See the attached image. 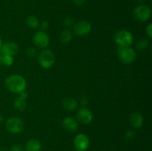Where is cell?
Wrapping results in <instances>:
<instances>
[{"label":"cell","instance_id":"d4e9b609","mask_svg":"<svg viewBox=\"0 0 152 151\" xmlns=\"http://www.w3.org/2000/svg\"><path fill=\"white\" fill-rule=\"evenodd\" d=\"M40 27H41V29L42 31H45V32L49 28V23L47 22V21H44L41 23L40 25Z\"/></svg>","mask_w":152,"mask_h":151},{"label":"cell","instance_id":"603a6c76","mask_svg":"<svg viewBox=\"0 0 152 151\" xmlns=\"http://www.w3.org/2000/svg\"><path fill=\"white\" fill-rule=\"evenodd\" d=\"M63 24L65 27H71L74 24V21L71 17H66L64 19Z\"/></svg>","mask_w":152,"mask_h":151},{"label":"cell","instance_id":"5bb4252c","mask_svg":"<svg viewBox=\"0 0 152 151\" xmlns=\"http://www.w3.org/2000/svg\"><path fill=\"white\" fill-rule=\"evenodd\" d=\"M62 105L64 109L69 111H73L77 108V102L71 97H66L62 101Z\"/></svg>","mask_w":152,"mask_h":151},{"label":"cell","instance_id":"7402d4cb","mask_svg":"<svg viewBox=\"0 0 152 151\" xmlns=\"http://www.w3.org/2000/svg\"><path fill=\"white\" fill-rule=\"evenodd\" d=\"M135 135H136V133L134 130H129L125 134V138L127 140H132V139H133L134 138Z\"/></svg>","mask_w":152,"mask_h":151},{"label":"cell","instance_id":"7a4b0ae2","mask_svg":"<svg viewBox=\"0 0 152 151\" xmlns=\"http://www.w3.org/2000/svg\"><path fill=\"white\" fill-rule=\"evenodd\" d=\"M133 41V35L127 30H120L114 34V41L119 47H129Z\"/></svg>","mask_w":152,"mask_h":151},{"label":"cell","instance_id":"9a60e30c","mask_svg":"<svg viewBox=\"0 0 152 151\" xmlns=\"http://www.w3.org/2000/svg\"><path fill=\"white\" fill-rule=\"evenodd\" d=\"M41 142L36 139H31L25 145L26 151H39L41 150Z\"/></svg>","mask_w":152,"mask_h":151},{"label":"cell","instance_id":"ffe728a7","mask_svg":"<svg viewBox=\"0 0 152 151\" xmlns=\"http://www.w3.org/2000/svg\"><path fill=\"white\" fill-rule=\"evenodd\" d=\"M148 45H149V41L145 38L140 39L137 44V47L138 50H145L148 47Z\"/></svg>","mask_w":152,"mask_h":151},{"label":"cell","instance_id":"277c9868","mask_svg":"<svg viewBox=\"0 0 152 151\" xmlns=\"http://www.w3.org/2000/svg\"><path fill=\"white\" fill-rule=\"evenodd\" d=\"M38 61L39 65L45 69H48L51 68L55 63V55L51 50H43L39 56Z\"/></svg>","mask_w":152,"mask_h":151},{"label":"cell","instance_id":"d6a6232c","mask_svg":"<svg viewBox=\"0 0 152 151\" xmlns=\"http://www.w3.org/2000/svg\"><path fill=\"white\" fill-rule=\"evenodd\" d=\"M137 1H143V0H137Z\"/></svg>","mask_w":152,"mask_h":151},{"label":"cell","instance_id":"f1b7e54d","mask_svg":"<svg viewBox=\"0 0 152 151\" xmlns=\"http://www.w3.org/2000/svg\"><path fill=\"white\" fill-rule=\"evenodd\" d=\"M81 103H82V105H83V106H84V105H86V104L88 103V99L86 97H83V99H81Z\"/></svg>","mask_w":152,"mask_h":151},{"label":"cell","instance_id":"44dd1931","mask_svg":"<svg viewBox=\"0 0 152 151\" xmlns=\"http://www.w3.org/2000/svg\"><path fill=\"white\" fill-rule=\"evenodd\" d=\"M25 53H26V56L28 57L34 58L37 55V50L35 48H34V47H29V48L26 50Z\"/></svg>","mask_w":152,"mask_h":151},{"label":"cell","instance_id":"1f68e13d","mask_svg":"<svg viewBox=\"0 0 152 151\" xmlns=\"http://www.w3.org/2000/svg\"><path fill=\"white\" fill-rule=\"evenodd\" d=\"M1 45H2V41H1V37H0V50H1Z\"/></svg>","mask_w":152,"mask_h":151},{"label":"cell","instance_id":"ac0fdd59","mask_svg":"<svg viewBox=\"0 0 152 151\" xmlns=\"http://www.w3.org/2000/svg\"><path fill=\"white\" fill-rule=\"evenodd\" d=\"M26 24L29 28L34 29V28H37L39 25V21L38 18L36 17L35 16L31 15V16L27 17Z\"/></svg>","mask_w":152,"mask_h":151},{"label":"cell","instance_id":"8992f818","mask_svg":"<svg viewBox=\"0 0 152 151\" xmlns=\"http://www.w3.org/2000/svg\"><path fill=\"white\" fill-rule=\"evenodd\" d=\"M5 126L7 130L12 133H19L23 131L25 124L22 119L16 117H12L6 121Z\"/></svg>","mask_w":152,"mask_h":151},{"label":"cell","instance_id":"f546056e","mask_svg":"<svg viewBox=\"0 0 152 151\" xmlns=\"http://www.w3.org/2000/svg\"><path fill=\"white\" fill-rule=\"evenodd\" d=\"M3 53L0 51V65H2V59H3Z\"/></svg>","mask_w":152,"mask_h":151},{"label":"cell","instance_id":"4dcf8cb0","mask_svg":"<svg viewBox=\"0 0 152 151\" xmlns=\"http://www.w3.org/2000/svg\"><path fill=\"white\" fill-rule=\"evenodd\" d=\"M3 121H4V117H3L2 115L0 114V124H1V123H2Z\"/></svg>","mask_w":152,"mask_h":151},{"label":"cell","instance_id":"8fae6325","mask_svg":"<svg viewBox=\"0 0 152 151\" xmlns=\"http://www.w3.org/2000/svg\"><path fill=\"white\" fill-rule=\"evenodd\" d=\"M0 51L4 55H10L13 56L19 51V47L17 44L13 41H7L2 44Z\"/></svg>","mask_w":152,"mask_h":151},{"label":"cell","instance_id":"3957f363","mask_svg":"<svg viewBox=\"0 0 152 151\" xmlns=\"http://www.w3.org/2000/svg\"><path fill=\"white\" fill-rule=\"evenodd\" d=\"M117 53L120 62L125 65L132 64L137 59V53L130 47H119Z\"/></svg>","mask_w":152,"mask_h":151},{"label":"cell","instance_id":"4316f807","mask_svg":"<svg viewBox=\"0 0 152 151\" xmlns=\"http://www.w3.org/2000/svg\"><path fill=\"white\" fill-rule=\"evenodd\" d=\"M19 97H21V98H22V99H26L27 98H28V93H27L26 91H25V90H24V91H22V92H21L20 93H19Z\"/></svg>","mask_w":152,"mask_h":151},{"label":"cell","instance_id":"7c38bea8","mask_svg":"<svg viewBox=\"0 0 152 151\" xmlns=\"http://www.w3.org/2000/svg\"><path fill=\"white\" fill-rule=\"evenodd\" d=\"M143 116L139 112H134L129 116V123L133 128H140L143 124Z\"/></svg>","mask_w":152,"mask_h":151},{"label":"cell","instance_id":"e0dca14e","mask_svg":"<svg viewBox=\"0 0 152 151\" xmlns=\"http://www.w3.org/2000/svg\"><path fill=\"white\" fill-rule=\"evenodd\" d=\"M59 38H60L61 42L63 44H67L72 39V33L69 30H64L61 32Z\"/></svg>","mask_w":152,"mask_h":151},{"label":"cell","instance_id":"30bf717a","mask_svg":"<svg viewBox=\"0 0 152 151\" xmlns=\"http://www.w3.org/2000/svg\"><path fill=\"white\" fill-rule=\"evenodd\" d=\"M77 118L81 124H88L93 120V114L90 110L83 107L79 110L77 112Z\"/></svg>","mask_w":152,"mask_h":151},{"label":"cell","instance_id":"cb8c5ba5","mask_svg":"<svg viewBox=\"0 0 152 151\" xmlns=\"http://www.w3.org/2000/svg\"><path fill=\"white\" fill-rule=\"evenodd\" d=\"M145 32H146L147 36H148L150 38H152V24L151 23L149 24V25L146 27Z\"/></svg>","mask_w":152,"mask_h":151},{"label":"cell","instance_id":"2e32d148","mask_svg":"<svg viewBox=\"0 0 152 151\" xmlns=\"http://www.w3.org/2000/svg\"><path fill=\"white\" fill-rule=\"evenodd\" d=\"M13 106L18 111H23L27 107V102L25 99L18 96L13 102Z\"/></svg>","mask_w":152,"mask_h":151},{"label":"cell","instance_id":"6da1fadb","mask_svg":"<svg viewBox=\"0 0 152 151\" xmlns=\"http://www.w3.org/2000/svg\"><path fill=\"white\" fill-rule=\"evenodd\" d=\"M6 88L14 93H20L25 90L27 82L25 78L20 75H11L7 77L4 81Z\"/></svg>","mask_w":152,"mask_h":151},{"label":"cell","instance_id":"ba28073f","mask_svg":"<svg viewBox=\"0 0 152 151\" xmlns=\"http://www.w3.org/2000/svg\"><path fill=\"white\" fill-rule=\"evenodd\" d=\"M91 24L87 21H80L74 26V33L78 36H85L91 30Z\"/></svg>","mask_w":152,"mask_h":151},{"label":"cell","instance_id":"d6986e66","mask_svg":"<svg viewBox=\"0 0 152 151\" xmlns=\"http://www.w3.org/2000/svg\"><path fill=\"white\" fill-rule=\"evenodd\" d=\"M14 62V59L12 56L10 55H3V59H2V65H4V66L10 67L13 64Z\"/></svg>","mask_w":152,"mask_h":151},{"label":"cell","instance_id":"83f0119b","mask_svg":"<svg viewBox=\"0 0 152 151\" xmlns=\"http://www.w3.org/2000/svg\"><path fill=\"white\" fill-rule=\"evenodd\" d=\"M74 2V4H77V5L80 6V5H83L85 2L86 1V0H73Z\"/></svg>","mask_w":152,"mask_h":151},{"label":"cell","instance_id":"484cf974","mask_svg":"<svg viewBox=\"0 0 152 151\" xmlns=\"http://www.w3.org/2000/svg\"><path fill=\"white\" fill-rule=\"evenodd\" d=\"M10 151H23L22 146L19 144H15L10 149Z\"/></svg>","mask_w":152,"mask_h":151},{"label":"cell","instance_id":"4fadbf2b","mask_svg":"<svg viewBox=\"0 0 152 151\" xmlns=\"http://www.w3.org/2000/svg\"><path fill=\"white\" fill-rule=\"evenodd\" d=\"M62 125H63L64 128L67 131L71 132V133L76 132L79 128V124L77 120L71 116L66 117L63 120V121H62Z\"/></svg>","mask_w":152,"mask_h":151},{"label":"cell","instance_id":"9c48e42d","mask_svg":"<svg viewBox=\"0 0 152 151\" xmlns=\"http://www.w3.org/2000/svg\"><path fill=\"white\" fill-rule=\"evenodd\" d=\"M74 146L78 151H85L88 148L90 141L88 137L83 133L78 134L74 141Z\"/></svg>","mask_w":152,"mask_h":151},{"label":"cell","instance_id":"52a82bcc","mask_svg":"<svg viewBox=\"0 0 152 151\" xmlns=\"http://www.w3.org/2000/svg\"><path fill=\"white\" fill-rule=\"evenodd\" d=\"M33 42L39 48H45L50 42V38L45 31L39 30L36 33L33 37Z\"/></svg>","mask_w":152,"mask_h":151},{"label":"cell","instance_id":"5b68a950","mask_svg":"<svg viewBox=\"0 0 152 151\" xmlns=\"http://www.w3.org/2000/svg\"><path fill=\"white\" fill-rule=\"evenodd\" d=\"M133 16L138 22H147L151 16V8L147 5L137 6L134 10Z\"/></svg>","mask_w":152,"mask_h":151}]
</instances>
